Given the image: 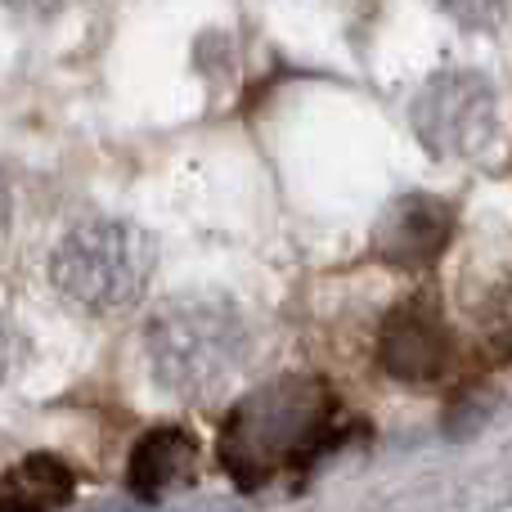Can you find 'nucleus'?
<instances>
[{"mask_svg": "<svg viewBox=\"0 0 512 512\" xmlns=\"http://www.w3.org/2000/svg\"><path fill=\"white\" fill-rule=\"evenodd\" d=\"M337 436V400L319 378H274L248 391L221 427V463L243 490H256L279 468H301Z\"/></svg>", "mask_w": 512, "mask_h": 512, "instance_id": "f257e3e1", "label": "nucleus"}, {"mask_svg": "<svg viewBox=\"0 0 512 512\" xmlns=\"http://www.w3.org/2000/svg\"><path fill=\"white\" fill-rule=\"evenodd\" d=\"M248 319L225 297H171L144 328V355L158 387L171 396H207L248 360Z\"/></svg>", "mask_w": 512, "mask_h": 512, "instance_id": "f03ea898", "label": "nucleus"}, {"mask_svg": "<svg viewBox=\"0 0 512 512\" xmlns=\"http://www.w3.org/2000/svg\"><path fill=\"white\" fill-rule=\"evenodd\" d=\"M158 270V243L135 221L95 216L59 239L50 256V283L90 315H122L149 292Z\"/></svg>", "mask_w": 512, "mask_h": 512, "instance_id": "7ed1b4c3", "label": "nucleus"}, {"mask_svg": "<svg viewBox=\"0 0 512 512\" xmlns=\"http://www.w3.org/2000/svg\"><path fill=\"white\" fill-rule=\"evenodd\" d=\"M495 113V86L481 72L459 68L436 72L409 104V122L436 158H468L486 149L495 135Z\"/></svg>", "mask_w": 512, "mask_h": 512, "instance_id": "20e7f679", "label": "nucleus"}, {"mask_svg": "<svg viewBox=\"0 0 512 512\" xmlns=\"http://www.w3.org/2000/svg\"><path fill=\"white\" fill-rule=\"evenodd\" d=\"M454 360V337L432 301H400L378 328V364L400 387H432Z\"/></svg>", "mask_w": 512, "mask_h": 512, "instance_id": "39448f33", "label": "nucleus"}, {"mask_svg": "<svg viewBox=\"0 0 512 512\" xmlns=\"http://www.w3.org/2000/svg\"><path fill=\"white\" fill-rule=\"evenodd\" d=\"M454 239V203L436 194H405L373 225V252L391 270H427Z\"/></svg>", "mask_w": 512, "mask_h": 512, "instance_id": "423d86ee", "label": "nucleus"}, {"mask_svg": "<svg viewBox=\"0 0 512 512\" xmlns=\"http://www.w3.org/2000/svg\"><path fill=\"white\" fill-rule=\"evenodd\" d=\"M198 477V436L180 423H162L144 432L126 463V490L144 504H158L171 490L189 486Z\"/></svg>", "mask_w": 512, "mask_h": 512, "instance_id": "0eeeda50", "label": "nucleus"}, {"mask_svg": "<svg viewBox=\"0 0 512 512\" xmlns=\"http://www.w3.org/2000/svg\"><path fill=\"white\" fill-rule=\"evenodd\" d=\"M77 495V477L54 454H27L0 477V512H59Z\"/></svg>", "mask_w": 512, "mask_h": 512, "instance_id": "6e6552de", "label": "nucleus"}, {"mask_svg": "<svg viewBox=\"0 0 512 512\" xmlns=\"http://www.w3.org/2000/svg\"><path fill=\"white\" fill-rule=\"evenodd\" d=\"M9 364H14V328H9L5 315H0V378L9 373Z\"/></svg>", "mask_w": 512, "mask_h": 512, "instance_id": "1a4fd4ad", "label": "nucleus"}, {"mask_svg": "<svg viewBox=\"0 0 512 512\" xmlns=\"http://www.w3.org/2000/svg\"><path fill=\"white\" fill-rule=\"evenodd\" d=\"M5 225H9V189L0 180V239H5Z\"/></svg>", "mask_w": 512, "mask_h": 512, "instance_id": "9d476101", "label": "nucleus"}]
</instances>
